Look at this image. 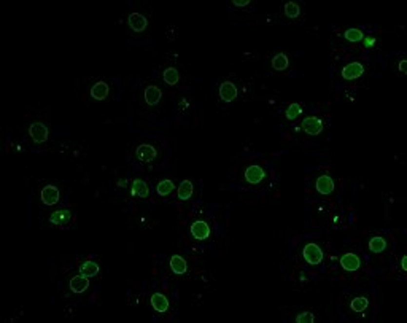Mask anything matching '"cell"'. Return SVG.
Instances as JSON below:
<instances>
[{
  "label": "cell",
  "mask_w": 407,
  "mask_h": 323,
  "mask_svg": "<svg viewBox=\"0 0 407 323\" xmlns=\"http://www.w3.org/2000/svg\"><path fill=\"white\" fill-rule=\"evenodd\" d=\"M339 263H341L342 269L347 271V272H355L361 267V258L358 257L356 253L353 252H349V253H344L341 260H339Z\"/></svg>",
  "instance_id": "obj_8"
},
{
  "label": "cell",
  "mask_w": 407,
  "mask_h": 323,
  "mask_svg": "<svg viewBox=\"0 0 407 323\" xmlns=\"http://www.w3.org/2000/svg\"><path fill=\"white\" fill-rule=\"evenodd\" d=\"M237 94H239V91H237V86L233 81H223L220 84V97L221 101L224 102H233Z\"/></svg>",
  "instance_id": "obj_14"
},
{
  "label": "cell",
  "mask_w": 407,
  "mask_h": 323,
  "mask_svg": "<svg viewBox=\"0 0 407 323\" xmlns=\"http://www.w3.org/2000/svg\"><path fill=\"white\" fill-rule=\"evenodd\" d=\"M401 269H403V271H407V257H403V258H401Z\"/></svg>",
  "instance_id": "obj_34"
},
{
  "label": "cell",
  "mask_w": 407,
  "mask_h": 323,
  "mask_svg": "<svg viewBox=\"0 0 407 323\" xmlns=\"http://www.w3.org/2000/svg\"><path fill=\"white\" fill-rule=\"evenodd\" d=\"M190 231H191V236L196 241H207L209 237H210V234H212V229L209 226V223L204 222V220L193 222Z\"/></svg>",
  "instance_id": "obj_5"
},
{
  "label": "cell",
  "mask_w": 407,
  "mask_h": 323,
  "mask_svg": "<svg viewBox=\"0 0 407 323\" xmlns=\"http://www.w3.org/2000/svg\"><path fill=\"white\" fill-rule=\"evenodd\" d=\"M131 191H132V196H136V198H148L150 196V186L148 183L145 180H140V179H136L132 182V188H131Z\"/></svg>",
  "instance_id": "obj_17"
},
{
  "label": "cell",
  "mask_w": 407,
  "mask_h": 323,
  "mask_svg": "<svg viewBox=\"0 0 407 323\" xmlns=\"http://www.w3.org/2000/svg\"><path fill=\"white\" fill-rule=\"evenodd\" d=\"M162 80L166 81V84H169V86H175V84H177L178 80H180L178 70L175 69V67H167V69L164 70V74H162Z\"/></svg>",
  "instance_id": "obj_24"
},
{
  "label": "cell",
  "mask_w": 407,
  "mask_h": 323,
  "mask_svg": "<svg viewBox=\"0 0 407 323\" xmlns=\"http://www.w3.org/2000/svg\"><path fill=\"white\" fill-rule=\"evenodd\" d=\"M29 136L32 137L34 143H43L50 137V129L43 123H32L29 126Z\"/></svg>",
  "instance_id": "obj_4"
},
{
  "label": "cell",
  "mask_w": 407,
  "mask_h": 323,
  "mask_svg": "<svg viewBox=\"0 0 407 323\" xmlns=\"http://www.w3.org/2000/svg\"><path fill=\"white\" fill-rule=\"evenodd\" d=\"M266 175L267 174H266L264 167L259 166V164H250L244 172L247 183H250V185H259L261 182L266 179Z\"/></svg>",
  "instance_id": "obj_2"
},
{
  "label": "cell",
  "mask_w": 407,
  "mask_h": 323,
  "mask_svg": "<svg viewBox=\"0 0 407 323\" xmlns=\"http://www.w3.org/2000/svg\"><path fill=\"white\" fill-rule=\"evenodd\" d=\"M193 193H194V185H193V182H191V180H183V182L180 183V186H178L177 196H178L180 201H188V199H191Z\"/></svg>",
  "instance_id": "obj_21"
},
{
  "label": "cell",
  "mask_w": 407,
  "mask_h": 323,
  "mask_svg": "<svg viewBox=\"0 0 407 323\" xmlns=\"http://www.w3.org/2000/svg\"><path fill=\"white\" fill-rule=\"evenodd\" d=\"M169 266H171V269L174 274H177V276H183V274L188 272V263L183 257H180V255H174L169 261Z\"/></svg>",
  "instance_id": "obj_18"
},
{
  "label": "cell",
  "mask_w": 407,
  "mask_h": 323,
  "mask_svg": "<svg viewBox=\"0 0 407 323\" xmlns=\"http://www.w3.org/2000/svg\"><path fill=\"white\" fill-rule=\"evenodd\" d=\"M59 198H60V193L56 186L53 185H46L41 188V193H40V199L41 202L45 205H54L59 202Z\"/></svg>",
  "instance_id": "obj_10"
},
{
  "label": "cell",
  "mask_w": 407,
  "mask_h": 323,
  "mask_svg": "<svg viewBox=\"0 0 407 323\" xmlns=\"http://www.w3.org/2000/svg\"><path fill=\"white\" fill-rule=\"evenodd\" d=\"M233 5L237 8H244V7H248V5H250V0H234Z\"/></svg>",
  "instance_id": "obj_31"
},
{
  "label": "cell",
  "mask_w": 407,
  "mask_h": 323,
  "mask_svg": "<svg viewBox=\"0 0 407 323\" xmlns=\"http://www.w3.org/2000/svg\"><path fill=\"white\" fill-rule=\"evenodd\" d=\"M334 188H336V183H334L332 177L328 174L318 175V179L315 180V190H317L320 194H323V196L331 194L334 191Z\"/></svg>",
  "instance_id": "obj_9"
},
{
  "label": "cell",
  "mask_w": 407,
  "mask_h": 323,
  "mask_svg": "<svg viewBox=\"0 0 407 323\" xmlns=\"http://www.w3.org/2000/svg\"><path fill=\"white\" fill-rule=\"evenodd\" d=\"M156 156H157V150L150 143H140L136 148V158L140 162L150 164V162H153L156 160Z\"/></svg>",
  "instance_id": "obj_6"
},
{
  "label": "cell",
  "mask_w": 407,
  "mask_h": 323,
  "mask_svg": "<svg viewBox=\"0 0 407 323\" xmlns=\"http://www.w3.org/2000/svg\"><path fill=\"white\" fill-rule=\"evenodd\" d=\"M368 247H369V252L379 255V253H384L387 250L388 242H387V239L384 236H374V237H370L369 239Z\"/></svg>",
  "instance_id": "obj_19"
},
{
  "label": "cell",
  "mask_w": 407,
  "mask_h": 323,
  "mask_svg": "<svg viewBox=\"0 0 407 323\" xmlns=\"http://www.w3.org/2000/svg\"><path fill=\"white\" fill-rule=\"evenodd\" d=\"M70 290L74 291V293H84L88 288H89V277H84V276H75L72 277V280L69 282Z\"/></svg>",
  "instance_id": "obj_16"
},
{
  "label": "cell",
  "mask_w": 407,
  "mask_h": 323,
  "mask_svg": "<svg viewBox=\"0 0 407 323\" xmlns=\"http://www.w3.org/2000/svg\"><path fill=\"white\" fill-rule=\"evenodd\" d=\"M288 65H290V59H288L287 54L278 53V54H275L274 58H272V67H274V70H277V72L287 70Z\"/></svg>",
  "instance_id": "obj_23"
},
{
  "label": "cell",
  "mask_w": 407,
  "mask_h": 323,
  "mask_svg": "<svg viewBox=\"0 0 407 323\" xmlns=\"http://www.w3.org/2000/svg\"><path fill=\"white\" fill-rule=\"evenodd\" d=\"M364 70H366V69H364V65L361 62L353 61V62H350V64H347V65L344 67L342 72H341V75H342L344 80L351 81V80H356V78L363 77Z\"/></svg>",
  "instance_id": "obj_7"
},
{
  "label": "cell",
  "mask_w": 407,
  "mask_h": 323,
  "mask_svg": "<svg viewBox=\"0 0 407 323\" xmlns=\"http://www.w3.org/2000/svg\"><path fill=\"white\" fill-rule=\"evenodd\" d=\"M302 257H304V260H306L307 264H310V266H318V264L323 263L325 253H323V250H321V247L318 245V243L309 242V243H306V245H304V248H302Z\"/></svg>",
  "instance_id": "obj_1"
},
{
  "label": "cell",
  "mask_w": 407,
  "mask_h": 323,
  "mask_svg": "<svg viewBox=\"0 0 407 323\" xmlns=\"http://www.w3.org/2000/svg\"><path fill=\"white\" fill-rule=\"evenodd\" d=\"M406 64H407L406 59H403V61L399 62V72H401V74H406Z\"/></svg>",
  "instance_id": "obj_33"
},
{
  "label": "cell",
  "mask_w": 407,
  "mask_h": 323,
  "mask_svg": "<svg viewBox=\"0 0 407 323\" xmlns=\"http://www.w3.org/2000/svg\"><path fill=\"white\" fill-rule=\"evenodd\" d=\"M350 307H351V310H353V312L363 314L364 310H366V309L369 307V300H368L366 296H356V298H353V300H351Z\"/></svg>",
  "instance_id": "obj_25"
},
{
  "label": "cell",
  "mask_w": 407,
  "mask_h": 323,
  "mask_svg": "<svg viewBox=\"0 0 407 323\" xmlns=\"http://www.w3.org/2000/svg\"><path fill=\"white\" fill-rule=\"evenodd\" d=\"M70 218H72V212L69 209H60L51 213L50 222L53 224H58V226H62V224H67L70 222Z\"/></svg>",
  "instance_id": "obj_20"
},
{
  "label": "cell",
  "mask_w": 407,
  "mask_h": 323,
  "mask_svg": "<svg viewBox=\"0 0 407 323\" xmlns=\"http://www.w3.org/2000/svg\"><path fill=\"white\" fill-rule=\"evenodd\" d=\"M302 112H304V110H302V105H301V103H296V102H294V103H290L288 108H287V112H285V115H287V118H288L290 121H294Z\"/></svg>",
  "instance_id": "obj_29"
},
{
  "label": "cell",
  "mask_w": 407,
  "mask_h": 323,
  "mask_svg": "<svg viewBox=\"0 0 407 323\" xmlns=\"http://www.w3.org/2000/svg\"><path fill=\"white\" fill-rule=\"evenodd\" d=\"M150 303H151V307H153L156 312H159V314L167 312L169 306H171V303H169L167 296L162 295V293H153V295H151Z\"/></svg>",
  "instance_id": "obj_15"
},
{
  "label": "cell",
  "mask_w": 407,
  "mask_h": 323,
  "mask_svg": "<svg viewBox=\"0 0 407 323\" xmlns=\"http://www.w3.org/2000/svg\"><path fill=\"white\" fill-rule=\"evenodd\" d=\"M127 22H129V27L134 30V32H137V34L143 32V30L148 27V20L143 15H140V13H131Z\"/></svg>",
  "instance_id": "obj_13"
},
{
  "label": "cell",
  "mask_w": 407,
  "mask_h": 323,
  "mask_svg": "<svg viewBox=\"0 0 407 323\" xmlns=\"http://www.w3.org/2000/svg\"><path fill=\"white\" fill-rule=\"evenodd\" d=\"M89 94L94 101H105L108 94H110V86H108L107 81H97L93 84Z\"/></svg>",
  "instance_id": "obj_12"
},
{
  "label": "cell",
  "mask_w": 407,
  "mask_h": 323,
  "mask_svg": "<svg viewBox=\"0 0 407 323\" xmlns=\"http://www.w3.org/2000/svg\"><path fill=\"white\" fill-rule=\"evenodd\" d=\"M285 15H287L290 20H296L297 16L301 15V7L296 2H288L285 3Z\"/></svg>",
  "instance_id": "obj_28"
},
{
  "label": "cell",
  "mask_w": 407,
  "mask_h": 323,
  "mask_svg": "<svg viewBox=\"0 0 407 323\" xmlns=\"http://www.w3.org/2000/svg\"><path fill=\"white\" fill-rule=\"evenodd\" d=\"M175 183L172 180H169V179H164V180H161L159 183H157V186H156V191H157V194H159V196H162V198H166V196H169V194H172L174 191H175Z\"/></svg>",
  "instance_id": "obj_22"
},
{
  "label": "cell",
  "mask_w": 407,
  "mask_h": 323,
  "mask_svg": "<svg viewBox=\"0 0 407 323\" xmlns=\"http://www.w3.org/2000/svg\"><path fill=\"white\" fill-rule=\"evenodd\" d=\"M344 37L347 41H351V43H358V41H363L364 40V34L361 29H356V27H351L347 29L344 32Z\"/></svg>",
  "instance_id": "obj_27"
},
{
  "label": "cell",
  "mask_w": 407,
  "mask_h": 323,
  "mask_svg": "<svg viewBox=\"0 0 407 323\" xmlns=\"http://www.w3.org/2000/svg\"><path fill=\"white\" fill-rule=\"evenodd\" d=\"M80 274L84 277H94L99 274V264L94 263V261H84L80 266Z\"/></svg>",
  "instance_id": "obj_26"
},
{
  "label": "cell",
  "mask_w": 407,
  "mask_h": 323,
  "mask_svg": "<svg viewBox=\"0 0 407 323\" xmlns=\"http://www.w3.org/2000/svg\"><path fill=\"white\" fill-rule=\"evenodd\" d=\"M301 127L304 132L309 134V136H318V134H321L325 129L323 121H321L318 117H306L302 120Z\"/></svg>",
  "instance_id": "obj_3"
},
{
  "label": "cell",
  "mask_w": 407,
  "mask_h": 323,
  "mask_svg": "<svg viewBox=\"0 0 407 323\" xmlns=\"http://www.w3.org/2000/svg\"><path fill=\"white\" fill-rule=\"evenodd\" d=\"M363 41H364V48H374V45H375V37H366Z\"/></svg>",
  "instance_id": "obj_32"
},
{
  "label": "cell",
  "mask_w": 407,
  "mask_h": 323,
  "mask_svg": "<svg viewBox=\"0 0 407 323\" xmlns=\"http://www.w3.org/2000/svg\"><path fill=\"white\" fill-rule=\"evenodd\" d=\"M315 315L312 312H301L296 315V323H313Z\"/></svg>",
  "instance_id": "obj_30"
},
{
  "label": "cell",
  "mask_w": 407,
  "mask_h": 323,
  "mask_svg": "<svg viewBox=\"0 0 407 323\" xmlns=\"http://www.w3.org/2000/svg\"><path fill=\"white\" fill-rule=\"evenodd\" d=\"M143 97H145V102H147L148 105H157L162 99V91H161L159 86H156V84H150V86L145 88Z\"/></svg>",
  "instance_id": "obj_11"
}]
</instances>
